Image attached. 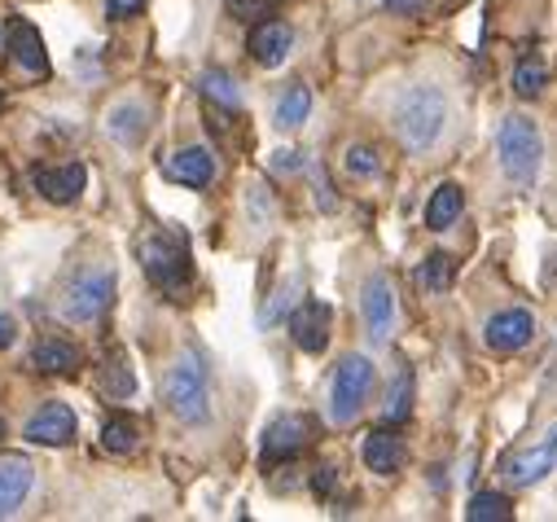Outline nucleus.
Listing matches in <instances>:
<instances>
[{"instance_id":"obj_20","label":"nucleus","mask_w":557,"mask_h":522,"mask_svg":"<svg viewBox=\"0 0 557 522\" xmlns=\"http://www.w3.org/2000/svg\"><path fill=\"white\" fill-rule=\"evenodd\" d=\"M79 347L75 343H62V338H45L36 351H32V364L40 373H75L79 369Z\"/></svg>"},{"instance_id":"obj_14","label":"nucleus","mask_w":557,"mask_h":522,"mask_svg":"<svg viewBox=\"0 0 557 522\" xmlns=\"http://www.w3.org/2000/svg\"><path fill=\"white\" fill-rule=\"evenodd\" d=\"M163 176L176 181V185H189V189H207L215 181V159H211V150L189 146V150H181L163 163Z\"/></svg>"},{"instance_id":"obj_13","label":"nucleus","mask_w":557,"mask_h":522,"mask_svg":"<svg viewBox=\"0 0 557 522\" xmlns=\"http://www.w3.org/2000/svg\"><path fill=\"white\" fill-rule=\"evenodd\" d=\"M290 45H295V32H290V23H282V18H263V23L250 32V40H246V49H250V58H255L259 66H282L286 53H290Z\"/></svg>"},{"instance_id":"obj_35","label":"nucleus","mask_w":557,"mask_h":522,"mask_svg":"<svg viewBox=\"0 0 557 522\" xmlns=\"http://www.w3.org/2000/svg\"><path fill=\"white\" fill-rule=\"evenodd\" d=\"M0 444H5V418H0Z\"/></svg>"},{"instance_id":"obj_23","label":"nucleus","mask_w":557,"mask_h":522,"mask_svg":"<svg viewBox=\"0 0 557 522\" xmlns=\"http://www.w3.org/2000/svg\"><path fill=\"white\" fill-rule=\"evenodd\" d=\"M544 84H548V66H544L535 53H527V58L513 66V92L531 101V97H540V92H544Z\"/></svg>"},{"instance_id":"obj_22","label":"nucleus","mask_w":557,"mask_h":522,"mask_svg":"<svg viewBox=\"0 0 557 522\" xmlns=\"http://www.w3.org/2000/svg\"><path fill=\"white\" fill-rule=\"evenodd\" d=\"M110 137L119 141V146H136L146 137V110L141 105H119L114 114H110Z\"/></svg>"},{"instance_id":"obj_8","label":"nucleus","mask_w":557,"mask_h":522,"mask_svg":"<svg viewBox=\"0 0 557 522\" xmlns=\"http://www.w3.org/2000/svg\"><path fill=\"white\" fill-rule=\"evenodd\" d=\"M110 299H114V273H84L71 286L62 312H66V321H97L110 308Z\"/></svg>"},{"instance_id":"obj_28","label":"nucleus","mask_w":557,"mask_h":522,"mask_svg":"<svg viewBox=\"0 0 557 522\" xmlns=\"http://www.w3.org/2000/svg\"><path fill=\"white\" fill-rule=\"evenodd\" d=\"M101 444H106V452L127 457V452H136V426L123 422V418H114V422L101 426Z\"/></svg>"},{"instance_id":"obj_25","label":"nucleus","mask_w":557,"mask_h":522,"mask_svg":"<svg viewBox=\"0 0 557 522\" xmlns=\"http://www.w3.org/2000/svg\"><path fill=\"white\" fill-rule=\"evenodd\" d=\"M466 518H470V522H505V518H513V505H509V496H500V492H479V496L470 500Z\"/></svg>"},{"instance_id":"obj_4","label":"nucleus","mask_w":557,"mask_h":522,"mask_svg":"<svg viewBox=\"0 0 557 522\" xmlns=\"http://www.w3.org/2000/svg\"><path fill=\"white\" fill-rule=\"evenodd\" d=\"M373 390V360L369 356H343L338 373H334V390H330V413L338 426L356 422V413L364 409Z\"/></svg>"},{"instance_id":"obj_33","label":"nucleus","mask_w":557,"mask_h":522,"mask_svg":"<svg viewBox=\"0 0 557 522\" xmlns=\"http://www.w3.org/2000/svg\"><path fill=\"white\" fill-rule=\"evenodd\" d=\"M386 10H391V14H422L426 0H386Z\"/></svg>"},{"instance_id":"obj_31","label":"nucleus","mask_w":557,"mask_h":522,"mask_svg":"<svg viewBox=\"0 0 557 522\" xmlns=\"http://www.w3.org/2000/svg\"><path fill=\"white\" fill-rule=\"evenodd\" d=\"M268 0H228V14L233 18H242V23H250V18H268Z\"/></svg>"},{"instance_id":"obj_32","label":"nucleus","mask_w":557,"mask_h":522,"mask_svg":"<svg viewBox=\"0 0 557 522\" xmlns=\"http://www.w3.org/2000/svg\"><path fill=\"white\" fill-rule=\"evenodd\" d=\"M141 10H146V0H106V18H132Z\"/></svg>"},{"instance_id":"obj_19","label":"nucleus","mask_w":557,"mask_h":522,"mask_svg":"<svg viewBox=\"0 0 557 522\" xmlns=\"http://www.w3.org/2000/svg\"><path fill=\"white\" fill-rule=\"evenodd\" d=\"M461 211H466L461 185H440V189L431 194V202H426V228L444 233V228H453V224L461 220Z\"/></svg>"},{"instance_id":"obj_9","label":"nucleus","mask_w":557,"mask_h":522,"mask_svg":"<svg viewBox=\"0 0 557 522\" xmlns=\"http://www.w3.org/2000/svg\"><path fill=\"white\" fill-rule=\"evenodd\" d=\"M308 439H312V422L308 418H276V422H268V431H263V465H276V461H290V457H299L304 448H308Z\"/></svg>"},{"instance_id":"obj_27","label":"nucleus","mask_w":557,"mask_h":522,"mask_svg":"<svg viewBox=\"0 0 557 522\" xmlns=\"http://www.w3.org/2000/svg\"><path fill=\"white\" fill-rule=\"evenodd\" d=\"M101 382H106V390H110L114 400H127L132 390H136V377H132V369H127V360H123V356H110V360H106Z\"/></svg>"},{"instance_id":"obj_29","label":"nucleus","mask_w":557,"mask_h":522,"mask_svg":"<svg viewBox=\"0 0 557 522\" xmlns=\"http://www.w3.org/2000/svg\"><path fill=\"white\" fill-rule=\"evenodd\" d=\"M202 92H207L211 101H220V105H228V110H237V101H242V92H237V84H233L228 75H220V71H207V75H202Z\"/></svg>"},{"instance_id":"obj_5","label":"nucleus","mask_w":557,"mask_h":522,"mask_svg":"<svg viewBox=\"0 0 557 522\" xmlns=\"http://www.w3.org/2000/svg\"><path fill=\"white\" fill-rule=\"evenodd\" d=\"M141 264H146V277H150L159 290H168V295L185 290L189 277H194L189 250H185L176 237H150V241L141 246Z\"/></svg>"},{"instance_id":"obj_10","label":"nucleus","mask_w":557,"mask_h":522,"mask_svg":"<svg viewBox=\"0 0 557 522\" xmlns=\"http://www.w3.org/2000/svg\"><path fill=\"white\" fill-rule=\"evenodd\" d=\"M483 338H487V347H492V351L513 356V351H522V347L535 338V321H531V312H527V308H505V312H496V316L487 321Z\"/></svg>"},{"instance_id":"obj_34","label":"nucleus","mask_w":557,"mask_h":522,"mask_svg":"<svg viewBox=\"0 0 557 522\" xmlns=\"http://www.w3.org/2000/svg\"><path fill=\"white\" fill-rule=\"evenodd\" d=\"M14 338H18V325L0 312V347H14Z\"/></svg>"},{"instance_id":"obj_21","label":"nucleus","mask_w":557,"mask_h":522,"mask_svg":"<svg viewBox=\"0 0 557 522\" xmlns=\"http://www.w3.org/2000/svg\"><path fill=\"white\" fill-rule=\"evenodd\" d=\"M308 114H312V88H304V84L286 88V97L276 101V127H282V133H295Z\"/></svg>"},{"instance_id":"obj_1","label":"nucleus","mask_w":557,"mask_h":522,"mask_svg":"<svg viewBox=\"0 0 557 522\" xmlns=\"http://www.w3.org/2000/svg\"><path fill=\"white\" fill-rule=\"evenodd\" d=\"M163 400H168V409L185 422V426H198V422H207L211 418V386H207V369H202V360L189 351V356H181L172 369H168V377H163Z\"/></svg>"},{"instance_id":"obj_2","label":"nucleus","mask_w":557,"mask_h":522,"mask_svg":"<svg viewBox=\"0 0 557 522\" xmlns=\"http://www.w3.org/2000/svg\"><path fill=\"white\" fill-rule=\"evenodd\" d=\"M444 92L440 88H412L408 97H399L395 105V127H399V141L408 150H431L435 137L444 133Z\"/></svg>"},{"instance_id":"obj_30","label":"nucleus","mask_w":557,"mask_h":522,"mask_svg":"<svg viewBox=\"0 0 557 522\" xmlns=\"http://www.w3.org/2000/svg\"><path fill=\"white\" fill-rule=\"evenodd\" d=\"M377 150H369V146H351L347 150V172L351 176H377Z\"/></svg>"},{"instance_id":"obj_7","label":"nucleus","mask_w":557,"mask_h":522,"mask_svg":"<svg viewBox=\"0 0 557 522\" xmlns=\"http://www.w3.org/2000/svg\"><path fill=\"white\" fill-rule=\"evenodd\" d=\"M330 325H334V308L325 299H304L290 316V338H295L299 351L321 356L330 347Z\"/></svg>"},{"instance_id":"obj_15","label":"nucleus","mask_w":557,"mask_h":522,"mask_svg":"<svg viewBox=\"0 0 557 522\" xmlns=\"http://www.w3.org/2000/svg\"><path fill=\"white\" fill-rule=\"evenodd\" d=\"M32 483H36V470H32L27 457H0V518L18 513Z\"/></svg>"},{"instance_id":"obj_12","label":"nucleus","mask_w":557,"mask_h":522,"mask_svg":"<svg viewBox=\"0 0 557 522\" xmlns=\"http://www.w3.org/2000/svg\"><path fill=\"white\" fill-rule=\"evenodd\" d=\"M75 431H79L75 413H71L66 405H58V400H49V405L27 422V439H32V444H45V448H66V444L75 439Z\"/></svg>"},{"instance_id":"obj_26","label":"nucleus","mask_w":557,"mask_h":522,"mask_svg":"<svg viewBox=\"0 0 557 522\" xmlns=\"http://www.w3.org/2000/svg\"><path fill=\"white\" fill-rule=\"evenodd\" d=\"M422 282H426L431 295H444L457 282V259L453 254H431L426 264H422Z\"/></svg>"},{"instance_id":"obj_36","label":"nucleus","mask_w":557,"mask_h":522,"mask_svg":"<svg viewBox=\"0 0 557 522\" xmlns=\"http://www.w3.org/2000/svg\"><path fill=\"white\" fill-rule=\"evenodd\" d=\"M0 105H5V92H0Z\"/></svg>"},{"instance_id":"obj_3","label":"nucleus","mask_w":557,"mask_h":522,"mask_svg":"<svg viewBox=\"0 0 557 522\" xmlns=\"http://www.w3.org/2000/svg\"><path fill=\"white\" fill-rule=\"evenodd\" d=\"M496 146H500V167H505V176H509L518 189L535 185V176H540V159H544L540 127H535L531 119L513 114V119H505Z\"/></svg>"},{"instance_id":"obj_18","label":"nucleus","mask_w":557,"mask_h":522,"mask_svg":"<svg viewBox=\"0 0 557 522\" xmlns=\"http://www.w3.org/2000/svg\"><path fill=\"white\" fill-rule=\"evenodd\" d=\"M360 457H364V465H369L373 474H395V470L404 465V439H399L395 431H373V435L364 439Z\"/></svg>"},{"instance_id":"obj_6","label":"nucleus","mask_w":557,"mask_h":522,"mask_svg":"<svg viewBox=\"0 0 557 522\" xmlns=\"http://www.w3.org/2000/svg\"><path fill=\"white\" fill-rule=\"evenodd\" d=\"M553 465H557V426H553L535 448L500 457V478H505L509 487H531V483H540Z\"/></svg>"},{"instance_id":"obj_17","label":"nucleus","mask_w":557,"mask_h":522,"mask_svg":"<svg viewBox=\"0 0 557 522\" xmlns=\"http://www.w3.org/2000/svg\"><path fill=\"white\" fill-rule=\"evenodd\" d=\"M10 53H14L18 71H27V75H49V53H45V40H40V32H36L32 23H14V32H10Z\"/></svg>"},{"instance_id":"obj_16","label":"nucleus","mask_w":557,"mask_h":522,"mask_svg":"<svg viewBox=\"0 0 557 522\" xmlns=\"http://www.w3.org/2000/svg\"><path fill=\"white\" fill-rule=\"evenodd\" d=\"M88 185V172L79 163H66V167H45L36 172V189L49 198V202H75Z\"/></svg>"},{"instance_id":"obj_11","label":"nucleus","mask_w":557,"mask_h":522,"mask_svg":"<svg viewBox=\"0 0 557 522\" xmlns=\"http://www.w3.org/2000/svg\"><path fill=\"white\" fill-rule=\"evenodd\" d=\"M360 308H364L369 338L386 343V338H391V330H395V290H391V282H386L382 273L364 282V290H360Z\"/></svg>"},{"instance_id":"obj_24","label":"nucleus","mask_w":557,"mask_h":522,"mask_svg":"<svg viewBox=\"0 0 557 522\" xmlns=\"http://www.w3.org/2000/svg\"><path fill=\"white\" fill-rule=\"evenodd\" d=\"M408 413H412V373H399L395 386H391V396H386L382 422L386 426H399V422H408Z\"/></svg>"}]
</instances>
